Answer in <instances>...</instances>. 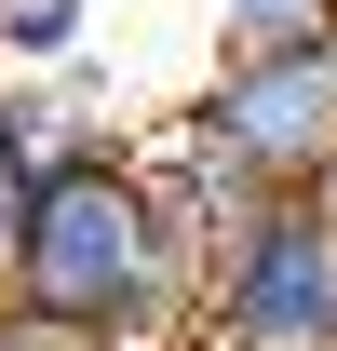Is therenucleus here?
Listing matches in <instances>:
<instances>
[{
    "mask_svg": "<svg viewBox=\"0 0 337 351\" xmlns=\"http://www.w3.org/2000/svg\"><path fill=\"white\" fill-rule=\"evenodd\" d=\"M0 298L41 311V324H82V338H122V351L189 338V270H175L162 203H149L122 135H82V149L27 162L14 230H0Z\"/></svg>",
    "mask_w": 337,
    "mask_h": 351,
    "instance_id": "f257e3e1",
    "label": "nucleus"
},
{
    "mask_svg": "<svg viewBox=\"0 0 337 351\" xmlns=\"http://www.w3.org/2000/svg\"><path fill=\"white\" fill-rule=\"evenodd\" d=\"M189 338L216 351H337V217L310 189H256V217L216 243Z\"/></svg>",
    "mask_w": 337,
    "mask_h": 351,
    "instance_id": "f03ea898",
    "label": "nucleus"
},
{
    "mask_svg": "<svg viewBox=\"0 0 337 351\" xmlns=\"http://www.w3.org/2000/svg\"><path fill=\"white\" fill-rule=\"evenodd\" d=\"M189 122L256 176V189H310L337 162V27L310 41H216Z\"/></svg>",
    "mask_w": 337,
    "mask_h": 351,
    "instance_id": "7ed1b4c3",
    "label": "nucleus"
},
{
    "mask_svg": "<svg viewBox=\"0 0 337 351\" xmlns=\"http://www.w3.org/2000/svg\"><path fill=\"white\" fill-rule=\"evenodd\" d=\"M135 176H149V203H162V243H175V270H189V298H203V270H216V243L256 217V176L216 149L189 108H175L162 135H135Z\"/></svg>",
    "mask_w": 337,
    "mask_h": 351,
    "instance_id": "20e7f679",
    "label": "nucleus"
},
{
    "mask_svg": "<svg viewBox=\"0 0 337 351\" xmlns=\"http://www.w3.org/2000/svg\"><path fill=\"white\" fill-rule=\"evenodd\" d=\"M95 54V0H0V82H54Z\"/></svg>",
    "mask_w": 337,
    "mask_h": 351,
    "instance_id": "39448f33",
    "label": "nucleus"
},
{
    "mask_svg": "<svg viewBox=\"0 0 337 351\" xmlns=\"http://www.w3.org/2000/svg\"><path fill=\"white\" fill-rule=\"evenodd\" d=\"M216 41H310V27H337V0H203Z\"/></svg>",
    "mask_w": 337,
    "mask_h": 351,
    "instance_id": "423d86ee",
    "label": "nucleus"
},
{
    "mask_svg": "<svg viewBox=\"0 0 337 351\" xmlns=\"http://www.w3.org/2000/svg\"><path fill=\"white\" fill-rule=\"evenodd\" d=\"M0 351H122V338H82V324H41V311L0 298Z\"/></svg>",
    "mask_w": 337,
    "mask_h": 351,
    "instance_id": "0eeeda50",
    "label": "nucleus"
},
{
    "mask_svg": "<svg viewBox=\"0 0 337 351\" xmlns=\"http://www.w3.org/2000/svg\"><path fill=\"white\" fill-rule=\"evenodd\" d=\"M14 189H27V149H14V108H0V230H14Z\"/></svg>",
    "mask_w": 337,
    "mask_h": 351,
    "instance_id": "6e6552de",
    "label": "nucleus"
},
{
    "mask_svg": "<svg viewBox=\"0 0 337 351\" xmlns=\"http://www.w3.org/2000/svg\"><path fill=\"white\" fill-rule=\"evenodd\" d=\"M310 203H324V217H337V162H324V176H310Z\"/></svg>",
    "mask_w": 337,
    "mask_h": 351,
    "instance_id": "1a4fd4ad",
    "label": "nucleus"
},
{
    "mask_svg": "<svg viewBox=\"0 0 337 351\" xmlns=\"http://www.w3.org/2000/svg\"><path fill=\"white\" fill-rule=\"evenodd\" d=\"M175 351H189V338H175ZM203 351H216V338H203Z\"/></svg>",
    "mask_w": 337,
    "mask_h": 351,
    "instance_id": "9d476101",
    "label": "nucleus"
}]
</instances>
